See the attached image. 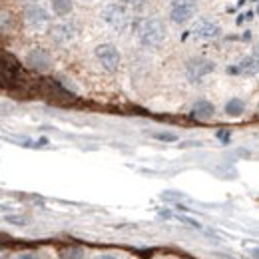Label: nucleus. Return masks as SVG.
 <instances>
[{
    "instance_id": "nucleus-14",
    "label": "nucleus",
    "mask_w": 259,
    "mask_h": 259,
    "mask_svg": "<svg viewBox=\"0 0 259 259\" xmlns=\"http://www.w3.org/2000/svg\"><path fill=\"white\" fill-rule=\"evenodd\" d=\"M86 251L80 245H66L60 249V259H84Z\"/></svg>"
},
{
    "instance_id": "nucleus-19",
    "label": "nucleus",
    "mask_w": 259,
    "mask_h": 259,
    "mask_svg": "<svg viewBox=\"0 0 259 259\" xmlns=\"http://www.w3.org/2000/svg\"><path fill=\"white\" fill-rule=\"evenodd\" d=\"M218 138H220V142L227 144V142H229V138H231V134H229L227 130H220V132H218Z\"/></svg>"
},
{
    "instance_id": "nucleus-6",
    "label": "nucleus",
    "mask_w": 259,
    "mask_h": 259,
    "mask_svg": "<svg viewBox=\"0 0 259 259\" xmlns=\"http://www.w3.org/2000/svg\"><path fill=\"white\" fill-rule=\"evenodd\" d=\"M197 10V0H174L171 8H169V20L178 26L190 22L195 16Z\"/></svg>"
},
{
    "instance_id": "nucleus-17",
    "label": "nucleus",
    "mask_w": 259,
    "mask_h": 259,
    "mask_svg": "<svg viewBox=\"0 0 259 259\" xmlns=\"http://www.w3.org/2000/svg\"><path fill=\"white\" fill-rule=\"evenodd\" d=\"M152 138L162 140V142H176L178 140V136L171 134V132H152Z\"/></svg>"
},
{
    "instance_id": "nucleus-4",
    "label": "nucleus",
    "mask_w": 259,
    "mask_h": 259,
    "mask_svg": "<svg viewBox=\"0 0 259 259\" xmlns=\"http://www.w3.org/2000/svg\"><path fill=\"white\" fill-rule=\"evenodd\" d=\"M94 56H96L98 64L102 66L106 72L110 74H116L120 70V64H122V54L120 50L110 44V42H104V44H98L96 50H94Z\"/></svg>"
},
{
    "instance_id": "nucleus-2",
    "label": "nucleus",
    "mask_w": 259,
    "mask_h": 259,
    "mask_svg": "<svg viewBox=\"0 0 259 259\" xmlns=\"http://www.w3.org/2000/svg\"><path fill=\"white\" fill-rule=\"evenodd\" d=\"M100 18L104 20V24H108L110 28L122 32L132 24V16H130V8L124 2H110L102 8Z\"/></svg>"
},
{
    "instance_id": "nucleus-20",
    "label": "nucleus",
    "mask_w": 259,
    "mask_h": 259,
    "mask_svg": "<svg viewBox=\"0 0 259 259\" xmlns=\"http://www.w3.org/2000/svg\"><path fill=\"white\" fill-rule=\"evenodd\" d=\"M94 259H120V257L114 255V253H100V255H96Z\"/></svg>"
},
{
    "instance_id": "nucleus-18",
    "label": "nucleus",
    "mask_w": 259,
    "mask_h": 259,
    "mask_svg": "<svg viewBox=\"0 0 259 259\" xmlns=\"http://www.w3.org/2000/svg\"><path fill=\"white\" fill-rule=\"evenodd\" d=\"M12 259H40V255H38L36 251H22V253L14 255Z\"/></svg>"
},
{
    "instance_id": "nucleus-15",
    "label": "nucleus",
    "mask_w": 259,
    "mask_h": 259,
    "mask_svg": "<svg viewBox=\"0 0 259 259\" xmlns=\"http://www.w3.org/2000/svg\"><path fill=\"white\" fill-rule=\"evenodd\" d=\"M124 4L128 6L130 10H136V12H144L150 4H152V0H124Z\"/></svg>"
},
{
    "instance_id": "nucleus-7",
    "label": "nucleus",
    "mask_w": 259,
    "mask_h": 259,
    "mask_svg": "<svg viewBox=\"0 0 259 259\" xmlns=\"http://www.w3.org/2000/svg\"><path fill=\"white\" fill-rule=\"evenodd\" d=\"M192 34L197 40L209 42V40H218L224 34V30H222V24L211 18H197L192 26Z\"/></svg>"
},
{
    "instance_id": "nucleus-9",
    "label": "nucleus",
    "mask_w": 259,
    "mask_h": 259,
    "mask_svg": "<svg viewBox=\"0 0 259 259\" xmlns=\"http://www.w3.org/2000/svg\"><path fill=\"white\" fill-rule=\"evenodd\" d=\"M24 22H26V26H30L34 30H40V28L48 26V22H50V12H48L42 4H30V6H26V10H24Z\"/></svg>"
},
{
    "instance_id": "nucleus-3",
    "label": "nucleus",
    "mask_w": 259,
    "mask_h": 259,
    "mask_svg": "<svg viewBox=\"0 0 259 259\" xmlns=\"http://www.w3.org/2000/svg\"><path fill=\"white\" fill-rule=\"evenodd\" d=\"M80 36V26L74 20H62L48 28V38L56 46H68Z\"/></svg>"
},
{
    "instance_id": "nucleus-10",
    "label": "nucleus",
    "mask_w": 259,
    "mask_h": 259,
    "mask_svg": "<svg viewBox=\"0 0 259 259\" xmlns=\"http://www.w3.org/2000/svg\"><path fill=\"white\" fill-rule=\"evenodd\" d=\"M227 74L229 76H243V78H253L259 74V62L253 54L249 56H243L237 64L229 66L227 68Z\"/></svg>"
},
{
    "instance_id": "nucleus-5",
    "label": "nucleus",
    "mask_w": 259,
    "mask_h": 259,
    "mask_svg": "<svg viewBox=\"0 0 259 259\" xmlns=\"http://www.w3.org/2000/svg\"><path fill=\"white\" fill-rule=\"evenodd\" d=\"M215 72V62L205 58V56H195V58H190L188 64H186V76L192 84H197V82H203L207 76H211Z\"/></svg>"
},
{
    "instance_id": "nucleus-16",
    "label": "nucleus",
    "mask_w": 259,
    "mask_h": 259,
    "mask_svg": "<svg viewBox=\"0 0 259 259\" xmlns=\"http://www.w3.org/2000/svg\"><path fill=\"white\" fill-rule=\"evenodd\" d=\"M0 30H10L14 26V18L10 12H0Z\"/></svg>"
},
{
    "instance_id": "nucleus-1",
    "label": "nucleus",
    "mask_w": 259,
    "mask_h": 259,
    "mask_svg": "<svg viewBox=\"0 0 259 259\" xmlns=\"http://www.w3.org/2000/svg\"><path fill=\"white\" fill-rule=\"evenodd\" d=\"M136 38L144 48H160L167 38V28L162 18L146 16L136 20Z\"/></svg>"
},
{
    "instance_id": "nucleus-12",
    "label": "nucleus",
    "mask_w": 259,
    "mask_h": 259,
    "mask_svg": "<svg viewBox=\"0 0 259 259\" xmlns=\"http://www.w3.org/2000/svg\"><path fill=\"white\" fill-rule=\"evenodd\" d=\"M224 112H226L229 118H239V116L245 114V102L241 98H231V100L226 102Z\"/></svg>"
},
{
    "instance_id": "nucleus-11",
    "label": "nucleus",
    "mask_w": 259,
    "mask_h": 259,
    "mask_svg": "<svg viewBox=\"0 0 259 259\" xmlns=\"http://www.w3.org/2000/svg\"><path fill=\"white\" fill-rule=\"evenodd\" d=\"M192 118L195 120H211L215 116V106L209 100H197L192 106Z\"/></svg>"
},
{
    "instance_id": "nucleus-22",
    "label": "nucleus",
    "mask_w": 259,
    "mask_h": 259,
    "mask_svg": "<svg viewBox=\"0 0 259 259\" xmlns=\"http://www.w3.org/2000/svg\"><path fill=\"white\" fill-rule=\"evenodd\" d=\"M251 54H253V56L257 58V62H259V44L255 46V48H253V52H251Z\"/></svg>"
},
{
    "instance_id": "nucleus-8",
    "label": "nucleus",
    "mask_w": 259,
    "mask_h": 259,
    "mask_svg": "<svg viewBox=\"0 0 259 259\" xmlns=\"http://www.w3.org/2000/svg\"><path fill=\"white\" fill-rule=\"evenodd\" d=\"M24 62H26V66H28L30 70L40 72V74L50 72V70H52V66H54V60H52L50 52H48V50H44V48H34V50H30V52L26 54Z\"/></svg>"
},
{
    "instance_id": "nucleus-21",
    "label": "nucleus",
    "mask_w": 259,
    "mask_h": 259,
    "mask_svg": "<svg viewBox=\"0 0 259 259\" xmlns=\"http://www.w3.org/2000/svg\"><path fill=\"white\" fill-rule=\"evenodd\" d=\"M249 257L259 259V247H255V249H251V251H249Z\"/></svg>"
},
{
    "instance_id": "nucleus-13",
    "label": "nucleus",
    "mask_w": 259,
    "mask_h": 259,
    "mask_svg": "<svg viewBox=\"0 0 259 259\" xmlns=\"http://www.w3.org/2000/svg\"><path fill=\"white\" fill-rule=\"evenodd\" d=\"M50 8L56 16H68L74 8V0H50Z\"/></svg>"
}]
</instances>
